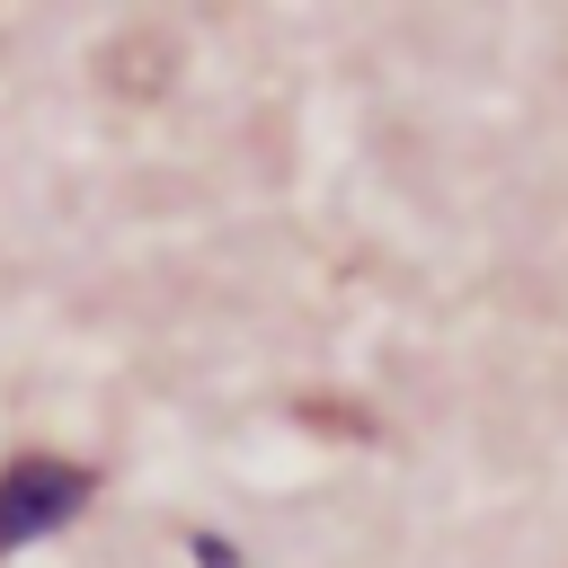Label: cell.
<instances>
[{"label":"cell","mask_w":568,"mask_h":568,"mask_svg":"<svg viewBox=\"0 0 568 568\" xmlns=\"http://www.w3.org/2000/svg\"><path fill=\"white\" fill-rule=\"evenodd\" d=\"M89 470L80 462H53V453H18L9 470H0V550H18L27 532H53L62 515H80L89 506Z\"/></svg>","instance_id":"6da1fadb"},{"label":"cell","mask_w":568,"mask_h":568,"mask_svg":"<svg viewBox=\"0 0 568 568\" xmlns=\"http://www.w3.org/2000/svg\"><path fill=\"white\" fill-rule=\"evenodd\" d=\"M293 417H302L311 435H355V444H373V417H364V408H346V399H302Z\"/></svg>","instance_id":"7a4b0ae2"}]
</instances>
